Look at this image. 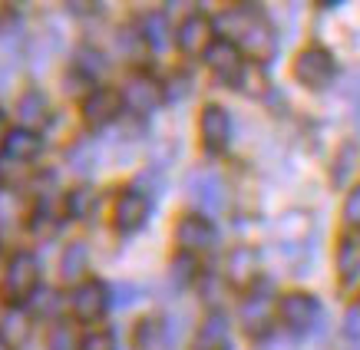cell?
Here are the masks:
<instances>
[{"mask_svg": "<svg viewBox=\"0 0 360 350\" xmlns=\"http://www.w3.org/2000/svg\"><path fill=\"white\" fill-rule=\"evenodd\" d=\"M86 264H89V252L83 241H70L66 245L63 258H60V274H63V281L70 285H79L83 281V274H86Z\"/></svg>", "mask_w": 360, "mask_h": 350, "instance_id": "obj_21", "label": "cell"}, {"mask_svg": "<svg viewBox=\"0 0 360 350\" xmlns=\"http://www.w3.org/2000/svg\"><path fill=\"white\" fill-rule=\"evenodd\" d=\"M0 350H13V347H11V344H4V340H0Z\"/></svg>", "mask_w": 360, "mask_h": 350, "instance_id": "obj_39", "label": "cell"}, {"mask_svg": "<svg viewBox=\"0 0 360 350\" xmlns=\"http://www.w3.org/2000/svg\"><path fill=\"white\" fill-rule=\"evenodd\" d=\"M238 89H245V93H255V96H262L264 93V73L258 63H245V70H241V79H238Z\"/></svg>", "mask_w": 360, "mask_h": 350, "instance_id": "obj_28", "label": "cell"}, {"mask_svg": "<svg viewBox=\"0 0 360 350\" xmlns=\"http://www.w3.org/2000/svg\"><path fill=\"white\" fill-rule=\"evenodd\" d=\"M149 198L142 195L139 188H126V192H120V198H116V208H112V225L120 231H126V235H132V231H139L146 221H149Z\"/></svg>", "mask_w": 360, "mask_h": 350, "instance_id": "obj_12", "label": "cell"}, {"mask_svg": "<svg viewBox=\"0 0 360 350\" xmlns=\"http://www.w3.org/2000/svg\"><path fill=\"white\" fill-rule=\"evenodd\" d=\"M205 63H208V70L215 73L219 83H225V86H238L241 70H245V60H241V53L229 44V40H215V44L208 46Z\"/></svg>", "mask_w": 360, "mask_h": 350, "instance_id": "obj_13", "label": "cell"}, {"mask_svg": "<svg viewBox=\"0 0 360 350\" xmlns=\"http://www.w3.org/2000/svg\"><path fill=\"white\" fill-rule=\"evenodd\" d=\"M96 205H99V195L93 192V188H73L70 192V198H66V215L70 219H77V221H89L93 215H96Z\"/></svg>", "mask_w": 360, "mask_h": 350, "instance_id": "obj_24", "label": "cell"}, {"mask_svg": "<svg viewBox=\"0 0 360 350\" xmlns=\"http://www.w3.org/2000/svg\"><path fill=\"white\" fill-rule=\"evenodd\" d=\"M27 337H30V318L23 314L20 307H11V311L0 318V340L17 350Z\"/></svg>", "mask_w": 360, "mask_h": 350, "instance_id": "obj_23", "label": "cell"}, {"mask_svg": "<svg viewBox=\"0 0 360 350\" xmlns=\"http://www.w3.org/2000/svg\"><path fill=\"white\" fill-rule=\"evenodd\" d=\"M175 241H179L182 254L195 261V258L208 254L219 245V235H215V225L205 215H186V219L179 221V228H175Z\"/></svg>", "mask_w": 360, "mask_h": 350, "instance_id": "obj_5", "label": "cell"}, {"mask_svg": "<svg viewBox=\"0 0 360 350\" xmlns=\"http://www.w3.org/2000/svg\"><path fill=\"white\" fill-rule=\"evenodd\" d=\"M79 330L70 320H56L46 334V350H79Z\"/></svg>", "mask_w": 360, "mask_h": 350, "instance_id": "obj_25", "label": "cell"}, {"mask_svg": "<svg viewBox=\"0 0 360 350\" xmlns=\"http://www.w3.org/2000/svg\"><path fill=\"white\" fill-rule=\"evenodd\" d=\"M120 96H122V106H129L136 116H149V112H155L162 106L165 93H162V83L153 79L149 73H132Z\"/></svg>", "mask_w": 360, "mask_h": 350, "instance_id": "obj_6", "label": "cell"}, {"mask_svg": "<svg viewBox=\"0 0 360 350\" xmlns=\"http://www.w3.org/2000/svg\"><path fill=\"white\" fill-rule=\"evenodd\" d=\"M192 350H205V347H192Z\"/></svg>", "mask_w": 360, "mask_h": 350, "instance_id": "obj_40", "label": "cell"}, {"mask_svg": "<svg viewBox=\"0 0 360 350\" xmlns=\"http://www.w3.org/2000/svg\"><path fill=\"white\" fill-rule=\"evenodd\" d=\"M122 50H126V56L136 63V60L142 56V50H149V46H146V40L139 37V30H126L122 33Z\"/></svg>", "mask_w": 360, "mask_h": 350, "instance_id": "obj_31", "label": "cell"}, {"mask_svg": "<svg viewBox=\"0 0 360 350\" xmlns=\"http://www.w3.org/2000/svg\"><path fill=\"white\" fill-rule=\"evenodd\" d=\"M132 350H172L169 330L159 318H142L132 330Z\"/></svg>", "mask_w": 360, "mask_h": 350, "instance_id": "obj_17", "label": "cell"}, {"mask_svg": "<svg viewBox=\"0 0 360 350\" xmlns=\"http://www.w3.org/2000/svg\"><path fill=\"white\" fill-rule=\"evenodd\" d=\"M139 37L146 40L149 50H165L172 44V27L165 20V13H146L139 23Z\"/></svg>", "mask_w": 360, "mask_h": 350, "instance_id": "obj_22", "label": "cell"}, {"mask_svg": "<svg viewBox=\"0 0 360 350\" xmlns=\"http://www.w3.org/2000/svg\"><path fill=\"white\" fill-rule=\"evenodd\" d=\"M338 274L344 285H354L360 278V235H344L338 245Z\"/></svg>", "mask_w": 360, "mask_h": 350, "instance_id": "obj_20", "label": "cell"}, {"mask_svg": "<svg viewBox=\"0 0 360 350\" xmlns=\"http://www.w3.org/2000/svg\"><path fill=\"white\" fill-rule=\"evenodd\" d=\"M344 221H347L350 228H357V231H360V186H357V188H350L347 202H344Z\"/></svg>", "mask_w": 360, "mask_h": 350, "instance_id": "obj_30", "label": "cell"}, {"mask_svg": "<svg viewBox=\"0 0 360 350\" xmlns=\"http://www.w3.org/2000/svg\"><path fill=\"white\" fill-rule=\"evenodd\" d=\"M120 112H122V96L110 86H96L86 99H83V122H86L89 129L110 126Z\"/></svg>", "mask_w": 360, "mask_h": 350, "instance_id": "obj_11", "label": "cell"}, {"mask_svg": "<svg viewBox=\"0 0 360 350\" xmlns=\"http://www.w3.org/2000/svg\"><path fill=\"white\" fill-rule=\"evenodd\" d=\"M334 73H338V63L324 46H307L295 60V79L304 83L307 89H324L334 79Z\"/></svg>", "mask_w": 360, "mask_h": 350, "instance_id": "obj_4", "label": "cell"}, {"mask_svg": "<svg viewBox=\"0 0 360 350\" xmlns=\"http://www.w3.org/2000/svg\"><path fill=\"white\" fill-rule=\"evenodd\" d=\"M175 44L186 56H205L208 46L215 44V23L205 13H188L175 33Z\"/></svg>", "mask_w": 360, "mask_h": 350, "instance_id": "obj_9", "label": "cell"}, {"mask_svg": "<svg viewBox=\"0 0 360 350\" xmlns=\"http://www.w3.org/2000/svg\"><path fill=\"white\" fill-rule=\"evenodd\" d=\"M112 294H116V304H132V301H136V287H132V285H120Z\"/></svg>", "mask_w": 360, "mask_h": 350, "instance_id": "obj_35", "label": "cell"}, {"mask_svg": "<svg viewBox=\"0 0 360 350\" xmlns=\"http://www.w3.org/2000/svg\"><path fill=\"white\" fill-rule=\"evenodd\" d=\"M30 301H33V314H37V318H44V314H53V307H60V297H56L53 291H44L40 297L33 294ZM30 301H27V304H30Z\"/></svg>", "mask_w": 360, "mask_h": 350, "instance_id": "obj_32", "label": "cell"}, {"mask_svg": "<svg viewBox=\"0 0 360 350\" xmlns=\"http://www.w3.org/2000/svg\"><path fill=\"white\" fill-rule=\"evenodd\" d=\"M73 70H77V73H83L89 83H96V79L106 73V56L99 53V50H93V46H83V50L77 53Z\"/></svg>", "mask_w": 360, "mask_h": 350, "instance_id": "obj_26", "label": "cell"}, {"mask_svg": "<svg viewBox=\"0 0 360 350\" xmlns=\"http://www.w3.org/2000/svg\"><path fill=\"white\" fill-rule=\"evenodd\" d=\"M258 264H262L258 252H255L251 245H238V248L225 258V278H229V285L251 287L258 281Z\"/></svg>", "mask_w": 360, "mask_h": 350, "instance_id": "obj_15", "label": "cell"}, {"mask_svg": "<svg viewBox=\"0 0 360 350\" xmlns=\"http://www.w3.org/2000/svg\"><path fill=\"white\" fill-rule=\"evenodd\" d=\"M70 165H73V172L79 175H89L96 169V153H93V145L89 143H79L70 149Z\"/></svg>", "mask_w": 360, "mask_h": 350, "instance_id": "obj_27", "label": "cell"}, {"mask_svg": "<svg viewBox=\"0 0 360 350\" xmlns=\"http://www.w3.org/2000/svg\"><path fill=\"white\" fill-rule=\"evenodd\" d=\"M70 307H73V314L77 320L83 324H93L106 314V307H110V287L103 285V281H79L73 287V294H70Z\"/></svg>", "mask_w": 360, "mask_h": 350, "instance_id": "obj_8", "label": "cell"}, {"mask_svg": "<svg viewBox=\"0 0 360 350\" xmlns=\"http://www.w3.org/2000/svg\"><path fill=\"white\" fill-rule=\"evenodd\" d=\"M79 350H116V340L110 330H93L79 340Z\"/></svg>", "mask_w": 360, "mask_h": 350, "instance_id": "obj_29", "label": "cell"}, {"mask_svg": "<svg viewBox=\"0 0 360 350\" xmlns=\"http://www.w3.org/2000/svg\"><path fill=\"white\" fill-rule=\"evenodd\" d=\"M186 188H188V195H192V202H195L202 212H208V215H215V212L225 208V182H221L215 172L198 169V172L188 175Z\"/></svg>", "mask_w": 360, "mask_h": 350, "instance_id": "obj_10", "label": "cell"}, {"mask_svg": "<svg viewBox=\"0 0 360 350\" xmlns=\"http://www.w3.org/2000/svg\"><path fill=\"white\" fill-rule=\"evenodd\" d=\"M17 119H20V129L40 132L46 122H50V99H46L40 89H27V93L17 99Z\"/></svg>", "mask_w": 360, "mask_h": 350, "instance_id": "obj_16", "label": "cell"}, {"mask_svg": "<svg viewBox=\"0 0 360 350\" xmlns=\"http://www.w3.org/2000/svg\"><path fill=\"white\" fill-rule=\"evenodd\" d=\"M13 17H17V11H13V4H0V30H4V27H11Z\"/></svg>", "mask_w": 360, "mask_h": 350, "instance_id": "obj_36", "label": "cell"}, {"mask_svg": "<svg viewBox=\"0 0 360 350\" xmlns=\"http://www.w3.org/2000/svg\"><path fill=\"white\" fill-rule=\"evenodd\" d=\"M274 307H278V297H274V285L271 281H255L248 291V297L241 301L238 318L245 334L251 337H264L274 324Z\"/></svg>", "mask_w": 360, "mask_h": 350, "instance_id": "obj_3", "label": "cell"}, {"mask_svg": "<svg viewBox=\"0 0 360 350\" xmlns=\"http://www.w3.org/2000/svg\"><path fill=\"white\" fill-rule=\"evenodd\" d=\"M219 27L225 30V40H229L241 56H248L251 63H268L274 53H278V33L268 23L258 7H248V4H238L235 11L221 13Z\"/></svg>", "mask_w": 360, "mask_h": 350, "instance_id": "obj_1", "label": "cell"}, {"mask_svg": "<svg viewBox=\"0 0 360 350\" xmlns=\"http://www.w3.org/2000/svg\"><path fill=\"white\" fill-rule=\"evenodd\" d=\"M198 132H202V143H205L208 153H225L229 149V139H231V119L229 112L208 103L202 110V119H198Z\"/></svg>", "mask_w": 360, "mask_h": 350, "instance_id": "obj_14", "label": "cell"}, {"mask_svg": "<svg viewBox=\"0 0 360 350\" xmlns=\"http://www.w3.org/2000/svg\"><path fill=\"white\" fill-rule=\"evenodd\" d=\"M7 136H11V122H7V116L0 112V153H4V143H7Z\"/></svg>", "mask_w": 360, "mask_h": 350, "instance_id": "obj_38", "label": "cell"}, {"mask_svg": "<svg viewBox=\"0 0 360 350\" xmlns=\"http://www.w3.org/2000/svg\"><path fill=\"white\" fill-rule=\"evenodd\" d=\"M344 334L350 340H360V304L347 307V314H344Z\"/></svg>", "mask_w": 360, "mask_h": 350, "instance_id": "obj_33", "label": "cell"}, {"mask_svg": "<svg viewBox=\"0 0 360 350\" xmlns=\"http://www.w3.org/2000/svg\"><path fill=\"white\" fill-rule=\"evenodd\" d=\"M4 153L11 155L13 162H33L37 155L44 153V139H40V132L11 129L7 143H4Z\"/></svg>", "mask_w": 360, "mask_h": 350, "instance_id": "obj_18", "label": "cell"}, {"mask_svg": "<svg viewBox=\"0 0 360 350\" xmlns=\"http://www.w3.org/2000/svg\"><path fill=\"white\" fill-rule=\"evenodd\" d=\"M66 7H70L73 13H96L103 4H66Z\"/></svg>", "mask_w": 360, "mask_h": 350, "instance_id": "obj_37", "label": "cell"}, {"mask_svg": "<svg viewBox=\"0 0 360 350\" xmlns=\"http://www.w3.org/2000/svg\"><path fill=\"white\" fill-rule=\"evenodd\" d=\"M278 314H281V320H284V328L288 330H295V334H307V330L317 324V318H321V304H317L314 294H307V291H295V294L281 297Z\"/></svg>", "mask_w": 360, "mask_h": 350, "instance_id": "obj_7", "label": "cell"}, {"mask_svg": "<svg viewBox=\"0 0 360 350\" xmlns=\"http://www.w3.org/2000/svg\"><path fill=\"white\" fill-rule=\"evenodd\" d=\"M162 93H165V96H186V93H188V79L179 73V77L169 79V86H162Z\"/></svg>", "mask_w": 360, "mask_h": 350, "instance_id": "obj_34", "label": "cell"}, {"mask_svg": "<svg viewBox=\"0 0 360 350\" xmlns=\"http://www.w3.org/2000/svg\"><path fill=\"white\" fill-rule=\"evenodd\" d=\"M195 347H205V350H229V320L221 311H212L202 328H198V337H195Z\"/></svg>", "mask_w": 360, "mask_h": 350, "instance_id": "obj_19", "label": "cell"}, {"mask_svg": "<svg viewBox=\"0 0 360 350\" xmlns=\"http://www.w3.org/2000/svg\"><path fill=\"white\" fill-rule=\"evenodd\" d=\"M37 287H40V261H37V254L30 252H17L7 261V271H4V297H7V304L11 307H20L27 304L33 294H37Z\"/></svg>", "mask_w": 360, "mask_h": 350, "instance_id": "obj_2", "label": "cell"}]
</instances>
